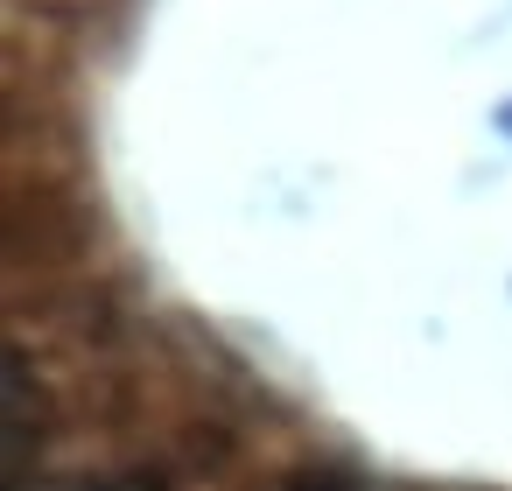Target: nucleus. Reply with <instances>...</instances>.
<instances>
[{
    "mask_svg": "<svg viewBox=\"0 0 512 491\" xmlns=\"http://www.w3.org/2000/svg\"><path fill=\"white\" fill-rule=\"evenodd\" d=\"M15 491H148L134 477H64V484H15Z\"/></svg>",
    "mask_w": 512,
    "mask_h": 491,
    "instance_id": "obj_1",
    "label": "nucleus"
},
{
    "mask_svg": "<svg viewBox=\"0 0 512 491\" xmlns=\"http://www.w3.org/2000/svg\"><path fill=\"white\" fill-rule=\"evenodd\" d=\"M302 491H337V484H302Z\"/></svg>",
    "mask_w": 512,
    "mask_h": 491,
    "instance_id": "obj_2",
    "label": "nucleus"
}]
</instances>
